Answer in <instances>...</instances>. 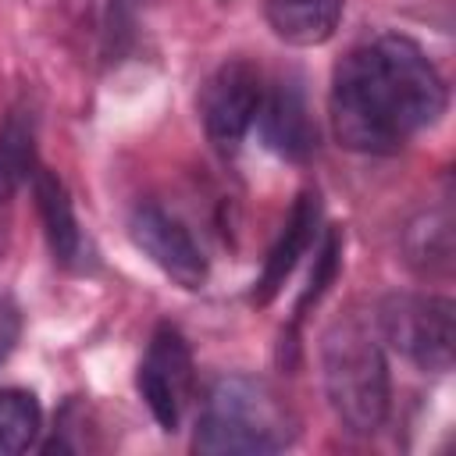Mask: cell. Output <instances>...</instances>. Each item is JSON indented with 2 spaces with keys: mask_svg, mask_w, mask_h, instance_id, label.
<instances>
[{
  "mask_svg": "<svg viewBox=\"0 0 456 456\" xmlns=\"http://www.w3.org/2000/svg\"><path fill=\"white\" fill-rule=\"evenodd\" d=\"M328 110L346 150L385 157L442 118L445 82L410 36L381 32L335 64Z\"/></svg>",
  "mask_w": 456,
  "mask_h": 456,
  "instance_id": "1",
  "label": "cell"
},
{
  "mask_svg": "<svg viewBox=\"0 0 456 456\" xmlns=\"http://www.w3.org/2000/svg\"><path fill=\"white\" fill-rule=\"evenodd\" d=\"M406 256L417 271H449L452 264V224L445 210H428L406 228Z\"/></svg>",
  "mask_w": 456,
  "mask_h": 456,
  "instance_id": "12",
  "label": "cell"
},
{
  "mask_svg": "<svg viewBox=\"0 0 456 456\" xmlns=\"http://www.w3.org/2000/svg\"><path fill=\"white\" fill-rule=\"evenodd\" d=\"M346 0H264L278 39L292 46H321L335 36Z\"/></svg>",
  "mask_w": 456,
  "mask_h": 456,
  "instance_id": "11",
  "label": "cell"
},
{
  "mask_svg": "<svg viewBox=\"0 0 456 456\" xmlns=\"http://www.w3.org/2000/svg\"><path fill=\"white\" fill-rule=\"evenodd\" d=\"M18 342V310L7 296H0V363Z\"/></svg>",
  "mask_w": 456,
  "mask_h": 456,
  "instance_id": "16",
  "label": "cell"
},
{
  "mask_svg": "<svg viewBox=\"0 0 456 456\" xmlns=\"http://www.w3.org/2000/svg\"><path fill=\"white\" fill-rule=\"evenodd\" d=\"M338 253H342V235H338V228H328V232H324V246H321V253H317V260H314V271H310V285H306L303 296H299L296 317H303V310H306L310 303H317V299L324 296V289L335 281Z\"/></svg>",
  "mask_w": 456,
  "mask_h": 456,
  "instance_id": "15",
  "label": "cell"
},
{
  "mask_svg": "<svg viewBox=\"0 0 456 456\" xmlns=\"http://www.w3.org/2000/svg\"><path fill=\"white\" fill-rule=\"evenodd\" d=\"M324 392L353 435H374L388 413V363L378 335L360 317H338L321 342Z\"/></svg>",
  "mask_w": 456,
  "mask_h": 456,
  "instance_id": "3",
  "label": "cell"
},
{
  "mask_svg": "<svg viewBox=\"0 0 456 456\" xmlns=\"http://www.w3.org/2000/svg\"><path fill=\"white\" fill-rule=\"evenodd\" d=\"M317 224H321V196H317L314 189H306V192L296 196V203H292V210H289L281 232H278V239H274V246H271V253H267V260H264V271H260L256 289H253V303L267 306V303L281 292V285L289 281L292 267H296L299 256L310 249Z\"/></svg>",
  "mask_w": 456,
  "mask_h": 456,
  "instance_id": "9",
  "label": "cell"
},
{
  "mask_svg": "<svg viewBox=\"0 0 456 456\" xmlns=\"http://www.w3.org/2000/svg\"><path fill=\"white\" fill-rule=\"evenodd\" d=\"M43 413L32 392L25 388H0V456L25 452L39 435Z\"/></svg>",
  "mask_w": 456,
  "mask_h": 456,
  "instance_id": "13",
  "label": "cell"
},
{
  "mask_svg": "<svg viewBox=\"0 0 456 456\" xmlns=\"http://www.w3.org/2000/svg\"><path fill=\"white\" fill-rule=\"evenodd\" d=\"M260 100H264V86H260V71L235 57L224 61L200 89V118L207 128V139L214 142L217 153H235L246 139V132L253 128L256 114H260Z\"/></svg>",
  "mask_w": 456,
  "mask_h": 456,
  "instance_id": "5",
  "label": "cell"
},
{
  "mask_svg": "<svg viewBox=\"0 0 456 456\" xmlns=\"http://www.w3.org/2000/svg\"><path fill=\"white\" fill-rule=\"evenodd\" d=\"M135 385H139V395L150 406L153 420L164 431H178L182 410L192 395V353L178 328L160 324L153 331L146 360L139 363Z\"/></svg>",
  "mask_w": 456,
  "mask_h": 456,
  "instance_id": "6",
  "label": "cell"
},
{
  "mask_svg": "<svg viewBox=\"0 0 456 456\" xmlns=\"http://www.w3.org/2000/svg\"><path fill=\"white\" fill-rule=\"evenodd\" d=\"M378 331L392 349H399L420 370L442 374L452 367L456 306L445 296H417V292L385 296L378 306Z\"/></svg>",
  "mask_w": 456,
  "mask_h": 456,
  "instance_id": "4",
  "label": "cell"
},
{
  "mask_svg": "<svg viewBox=\"0 0 456 456\" xmlns=\"http://www.w3.org/2000/svg\"><path fill=\"white\" fill-rule=\"evenodd\" d=\"M36 157H32V132L18 121H11L0 132V203H7L21 182L32 175Z\"/></svg>",
  "mask_w": 456,
  "mask_h": 456,
  "instance_id": "14",
  "label": "cell"
},
{
  "mask_svg": "<svg viewBox=\"0 0 456 456\" xmlns=\"http://www.w3.org/2000/svg\"><path fill=\"white\" fill-rule=\"evenodd\" d=\"M128 235L132 242L182 289H200L207 281V256L192 232L167 214L157 203H139L128 217Z\"/></svg>",
  "mask_w": 456,
  "mask_h": 456,
  "instance_id": "7",
  "label": "cell"
},
{
  "mask_svg": "<svg viewBox=\"0 0 456 456\" xmlns=\"http://www.w3.org/2000/svg\"><path fill=\"white\" fill-rule=\"evenodd\" d=\"M296 431V413L274 385L249 374H228L203 403L192 449L207 456H264L292 445Z\"/></svg>",
  "mask_w": 456,
  "mask_h": 456,
  "instance_id": "2",
  "label": "cell"
},
{
  "mask_svg": "<svg viewBox=\"0 0 456 456\" xmlns=\"http://www.w3.org/2000/svg\"><path fill=\"white\" fill-rule=\"evenodd\" d=\"M260 132L264 142L285 160H306L317 150V125L306 103V93L296 78H281L271 96L260 100Z\"/></svg>",
  "mask_w": 456,
  "mask_h": 456,
  "instance_id": "8",
  "label": "cell"
},
{
  "mask_svg": "<svg viewBox=\"0 0 456 456\" xmlns=\"http://www.w3.org/2000/svg\"><path fill=\"white\" fill-rule=\"evenodd\" d=\"M32 189H36V207H39V221H43L46 246H50L53 260L64 267H75L82 260V228L75 221V207H71L64 182L53 171L36 167Z\"/></svg>",
  "mask_w": 456,
  "mask_h": 456,
  "instance_id": "10",
  "label": "cell"
}]
</instances>
